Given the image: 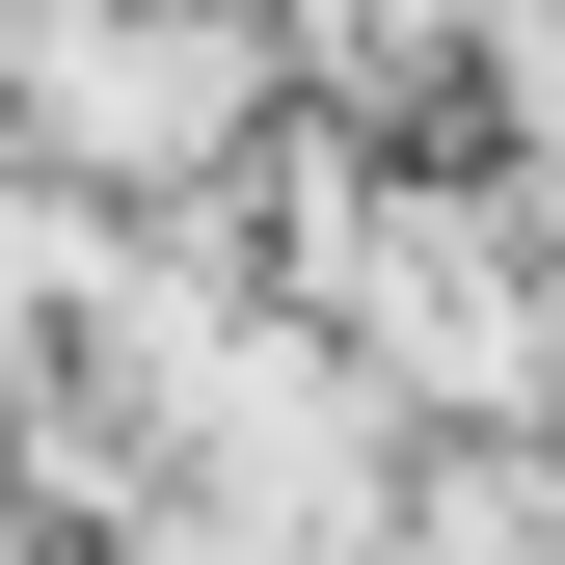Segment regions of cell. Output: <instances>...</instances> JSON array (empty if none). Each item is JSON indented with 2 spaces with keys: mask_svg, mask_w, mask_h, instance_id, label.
<instances>
[{
  "mask_svg": "<svg viewBox=\"0 0 565 565\" xmlns=\"http://www.w3.org/2000/svg\"><path fill=\"white\" fill-rule=\"evenodd\" d=\"M0 108L82 135V162H216V135L269 108L243 28H0Z\"/></svg>",
  "mask_w": 565,
  "mask_h": 565,
  "instance_id": "cell-1",
  "label": "cell"
}]
</instances>
